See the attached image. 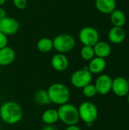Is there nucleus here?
Wrapping results in <instances>:
<instances>
[{"instance_id": "nucleus-20", "label": "nucleus", "mask_w": 129, "mask_h": 130, "mask_svg": "<svg viewBox=\"0 0 129 130\" xmlns=\"http://www.w3.org/2000/svg\"><path fill=\"white\" fill-rule=\"evenodd\" d=\"M33 100L39 105H48L51 103L47 91L38 90L33 95Z\"/></svg>"}, {"instance_id": "nucleus-19", "label": "nucleus", "mask_w": 129, "mask_h": 130, "mask_svg": "<svg viewBox=\"0 0 129 130\" xmlns=\"http://www.w3.org/2000/svg\"><path fill=\"white\" fill-rule=\"evenodd\" d=\"M36 48L41 53H49L54 49L53 41L48 37H43L37 41Z\"/></svg>"}, {"instance_id": "nucleus-31", "label": "nucleus", "mask_w": 129, "mask_h": 130, "mask_svg": "<svg viewBox=\"0 0 129 130\" xmlns=\"http://www.w3.org/2000/svg\"><path fill=\"white\" fill-rule=\"evenodd\" d=\"M1 67H2V66H0V74H1Z\"/></svg>"}, {"instance_id": "nucleus-1", "label": "nucleus", "mask_w": 129, "mask_h": 130, "mask_svg": "<svg viewBox=\"0 0 129 130\" xmlns=\"http://www.w3.org/2000/svg\"><path fill=\"white\" fill-rule=\"evenodd\" d=\"M22 117V108L17 102L6 101L0 107V118L6 124L14 125L21 121Z\"/></svg>"}, {"instance_id": "nucleus-18", "label": "nucleus", "mask_w": 129, "mask_h": 130, "mask_svg": "<svg viewBox=\"0 0 129 130\" xmlns=\"http://www.w3.org/2000/svg\"><path fill=\"white\" fill-rule=\"evenodd\" d=\"M41 119L45 124L53 125L59 120L58 110L55 109H48L43 113Z\"/></svg>"}, {"instance_id": "nucleus-17", "label": "nucleus", "mask_w": 129, "mask_h": 130, "mask_svg": "<svg viewBox=\"0 0 129 130\" xmlns=\"http://www.w3.org/2000/svg\"><path fill=\"white\" fill-rule=\"evenodd\" d=\"M110 21L113 26L123 27L126 23V16L122 10L116 8L110 14Z\"/></svg>"}, {"instance_id": "nucleus-25", "label": "nucleus", "mask_w": 129, "mask_h": 130, "mask_svg": "<svg viewBox=\"0 0 129 130\" xmlns=\"http://www.w3.org/2000/svg\"><path fill=\"white\" fill-rule=\"evenodd\" d=\"M65 130H81L79 126L77 125H72V126H68L67 128Z\"/></svg>"}, {"instance_id": "nucleus-5", "label": "nucleus", "mask_w": 129, "mask_h": 130, "mask_svg": "<svg viewBox=\"0 0 129 130\" xmlns=\"http://www.w3.org/2000/svg\"><path fill=\"white\" fill-rule=\"evenodd\" d=\"M53 47L54 49L60 53H66L71 51L75 45V38L68 34H60L54 37Z\"/></svg>"}, {"instance_id": "nucleus-16", "label": "nucleus", "mask_w": 129, "mask_h": 130, "mask_svg": "<svg viewBox=\"0 0 129 130\" xmlns=\"http://www.w3.org/2000/svg\"><path fill=\"white\" fill-rule=\"evenodd\" d=\"M94 50L95 53V56L106 59L109 56L112 52L111 46L109 43L106 41H98L94 46Z\"/></svg>"}, {"instance_id": "nucleus-14", "label": "nucleus", "mask_w": 129, "mask_h": 130, "mask_svg": "<svg viewBox=\"0 0 129 130\" xmlns=\"http://www.w3.org/2000/svg\"><path fill=\"white\" fill-rule=\"evenodd\" d=\"M14 50L9 46L0 49V66H6L11 64L15 59Z\"/></svg>"}, {"instance_id": "nucleus-7", "label": "nucleus", "mask_w": 129, "mask_h": 130, "mask_svg": "<svg viewBox=\"0 0 129 130\" xmlns=\"http://www.w3.org/2000/svg\"><path fill=\"white\" fill-rule=\"evenodd\" d=\"M78 38L84 46H94L100 40V34L94 27H84L79 31Z\"/></svg>"}, {"instance_id": "nucleus-23", "label": "nucleus", "mask_w": 129, "mask_h": 130, "mask_svg": "<svg viewBox=\"0 0 129 130\" xmlns=\"http://www.w3.org/2000/svg\"><path fill=\"white\" fill-rule=\"evenodd\" d=\"M14 6L18 9H24L27 5V0H13Z\"/></svg>"}, {"instance_id": "nucleus-3", "label": "nucleus", "mask_w": 129, "mask_h": 130, "mask_svg": "<svg viewBox=\"0 0 129 130\" xmlns=\"http://www.w3.org/2000/svg\"><path fill=\"white\" fill-rule=\"evenodd\" d=\"M57 110L59 120L67 126L76 125L80 120L78 107L68 102L62 104Z\"/></svg>"}, {"instance_id": "nucleus-8", "label": "nucleus", "mask_w": 129, "mask_h": 130, "mask_svg": "<svg viewBox=\"0 0 129 130\" xmlns=\"http://www.w3.org/2000/svg\"><path fill=\"white\" fill-rule=\"evenodd\" d=\"M20 27L19 22L12 17L6 16L0 19V32L6 36L15 34Z\"/></svg>"}, {"instance_id": "nucleus-6", "label": "nucleus", "mask_w": 129, "mask_h": 130, "mask_svg": "<svg viewBox=\"0 0 129 130\" xmlns=\"http://www.w3.org/2000/svg\"><path fill=\"white\" fill-rule=\"evenodd\" d=\"M93 74L87 67L75 71L71 76V83L76 88H83L87 85L91 83Z\"/></svg>"}, {"instance_id": "nucleus-29", "label": "nucleus", "mask_w": 129, "mask_h": 130, "mask_svg": "<svg viewBox=\"0 0 129 130\" xmlns=\"http://www.w3.org/2000/svg\"><path fill=\"white\" fill-rule=\"evenodd\" d=\"M127 101H128V103L129 104V93L127 94Z\"/></svg>"}, {"instance_id": "nucleus-13", "label": "nucleus", "mask_w": 129, "mask_h": 130, "mask_svg": "<svg viewBox=\"0 0 129 130\" xmlns=\"http://www.w3.org/2000/svg\"><path fill=\"white\" fill-rule=\"evenodd\" d=\"M95 7L104 14H110L116 8V0H95Z\"/></svg>"}, {"instance_id": "nucleus-21", "label": "nucleus", "mask_w": 129, "mask_h": 130, "mask_svg": "<svg viewBox=\"0 0 129 130\" xmlns=\"http://www.w3.org/2000/svg\"><path fill=\"white\" fill-rule=\"evenodd\" d=\"M80 54L81 58L85 61H90L95 56L93 46H84L81 50Z\"/></svg>"}, {"instance_id": "nucleus-27", "label": "nucleus", "mask_w": 129, "mask_h": 130, "mask_svg": "<svg viewBox=\"0 0 129 130\" xmlns=\"http://www.w3.org/2000/svg\"><path fill=\"white\" fill-rule=\"evenodd\" d=\"M6 16H7V15H6V11H5V10L3 8L0 7V19L5 18V17H6Z\"/></svg>"}, {"instance_id": "nucleus-30", "label": "nucleus", "mask_w": 129, "mask_h": 130, "mask_svg": "<svg viewBox=\"0 0 129 130\" xmlns=\"http://www.w3.org/2000/svg\"><path fill=\"white\" fill-rule=\"evenodd\" d=\"M127 80H128V86H129V77H128V78Z\"/></svg>"}, {"instance_id": "nucleus-10", "label": "nucleus", "mask_w": 129, "mask_h": 130, "mask_svg": "<svg viewBox=\"0 0 129 130\" xmlns=\"http://www.w3.org/2000/svg\"><path fill=\"white\" fill-rule=\"evenodd\" d=\"M112 91L119 98L127 96L129 93V86L128 80L124 77H116L113 79Z\"/></svg>"}, {"instance_id": "nucleus-9", "label": "nucleus", "mask_w": 129, "mask_h": 130, "mask_svg": "<svg viewBox=\"0 0 129 130\" xmlns=\"http://www.w3.org/2000/svg\"><path fill=\"white\" fill-rule=\"evenodd\" d=\"M113 78L106 74H102L97 77L95 82L97 92L100 95H106L112 91Z\"/></svg>"}, {"instance_id": "nucleus-22", "label": "nucleus", "mask_w": 129, "mask_h": 130, "mask_svg": "<svg viewBox=\"0 0 129 130\" xmlns=\"http://www.w3.org/2000/svg\"><path fill=\"white\" fill-rule=\"evenodd\" d=\"M82 93L84 97L88 98H93L96 94H97L95 85H94V84H92V83H90V84L87 85L86 86H84L82 88Z\"/></svg>"}, {"instance_id": "nucleus-33", "label": "nucleus", "mask_w": 129, "mask_h": 130, "mask_svg": "<svg viewBox=\"0 0 129 130\" xmlns=\"http://www.w3.org/2000/svg\"><path fill=\"white\" fill-rule=\"evenodd\" d=\"M128 130H129V129H128Z\"/></svg>"}, {"instance_id": "nucleus-12", "label": "nucleus", "mask_w": 129, "mask_h": 130, "mask_svg": "<svg viewBox=\"0 0 129 130\" xmlns=\"http://www.w3.org/2000/svg\"><path fill=\"white\" fill-rule=\"evenodd\" d=\"M126 37V32L122 27L113 26L108 33V38L109 41L113 44L122 43Z\"/></svg>"}, {"instance_id": "nucleus-11", "label": "nucleus", "mask_w": 129, "mask_h": 130, "mask_svg": "<svg viewBox=\"0 0 129 130\" xmlns=\"http://www.w3.org/2000/svg\"><path fill=\"white\" fill-rule=\"evenodd\" d=\"M52 67L57 72L65 71L69 65L68 58L64 53H58L55 54L51 59Z\"/></svg>"}, {"instance_id": "nucleus-15", "label": "nucleus", "mask_w": 129, "mask_h": 130, "mask_svg": "<svg viewBox=\"0 0 129 130\" xmlns=\"http://www.w3.org/2000/svg\"><path fill=\"white\" fill-rule=\"evenodd\" d=\"M106 67V62L105 59L94 56L91 60L89 61L87 66L89 71L92 74H100L104 71Z\"/></svg>"}, {"instance_id": "nucleus-4", "label": "nucleus", "mask_w": 129, "mask_h": 130, "mask_svg": "<svg viewBox=\"0 0 129 130\" xmlns=\"http://www.w3.org/2000/svg\"><path fill=\"white\" fill-rule=\"evenodd\" d=\"M79 118L84 122L87 126H91L93 123L97 119L98 110L96 105L90 101L81 103L78 107Z\"/></svg>"}, {"instance_id": "nucleus-26", "label": "nucleus", "mask_w": 129, "mask_h": 130, "mask_svg": "<svg viewBox=\"0 0 129 130\" xmlns=\"http://www.w3.org/2000/svg\"><path fill=\"white\" fill-rule=\"evenodd\" d=\"M41 130H59V129L53 126L52 125H47L45 127H43Z\"/></svg>"}, {"instance_id": "nucleus-2", "label": "nucleus", "mask_w": 129, "mask_h": 130, "mask_svg": "<svg viewBox=\"0 0 129 130\" xmlns=\"http://www.w3.org/2000/svg\"><path fill=\"white\" fill-rule=\"evenodd\" d=\"M47 93L51 103L59 106L68 103L71 96L68 87L59 82L52 84L47 89Z\"/></svg>"}, {"instance_id": "nucleus-32", "label": "nucleus", "mask_w": 129, "mask_h": 130, "mask_svg": "<svg viewBox=\"0 0 129 130\" xmlns=\"http://www.w3.org/2000/svg\"><path fill=\"white\" fill-rule=\"evenodd\" d=\"M0 130H1V129H0Z\"/></svg>"}, {"instance_id": "nucleus-24", "label": "nucleus", "mask_w": 129, "mask_h": 130, "mask_svg": "<svg viewBox=\"0 0 129 130\" xmlns=\"http://www.w3.org/2000/svg\"><path fill=\"white\" fill-rule=\"evenodd\" d=\"M8 44V37L5 34L0 32V49L7 46Z\"/></svg>"}, {"instance_id": "nucleus-28", "label": "nucleus", "mask_w": 129, "mask_h": 130, "mask_svg": "<svg viewBox=\"0 0 129 130\" xmlns=\"http://www.w3.org/2000/svg\"><path fill=\"white\" fill-rule=\"evenodd\" d=\"M5 1H6V0H0V7H1L2 5H4V4H5Z\"/></svg>"}]
</instances>
